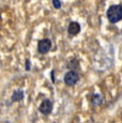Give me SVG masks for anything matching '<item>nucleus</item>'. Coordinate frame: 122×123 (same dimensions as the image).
I'll return each instance as SVG.
<instances>
[{"label": "nucleus", "mask_w": 122, "mask_h": 123, "mask_svg": "<svg viewBox=\"0 0 122 123\" xmlns=\"http://www.w3.org/2000/svg\"><path fill=\"white\" fill-rule=\"evenodd\" d=\"M107 19L111 24H117L122 20V6L121 4H112L106 12Z\"/></svg>", "instance_id": "nucleus-1"}, {"label": "nucleus", "mask_w": 122, "mask_h": 123, "mask_svg": "<svg viewBox=\"0 0 122 123\" xmlns=\"http://www.w3.org/2000/svg\"><path fill=\"white\" fill-rule=\"evenodd\" d=\"M79 80V74L74 70H70L69 72H67L64 74V77H63V81L67 86H74L78 82Z\"/></svg>", "instance_id": "nucleus-2"}, {"label": "nucleus", "mask_w": 122, "mask_h": 123, "mask_svg": "<svg viewBox=\"0 0 122 123\" xmlns=\"http://www.w3.org/2000/svg\"><path fill=\"white\" fill-rule=\"evenodd\" d=\"M53 108H54V104L53 102L48 98H45V100L42 101V103L40 104L39 106V110L42 115L44 116H49L51 112H53Z\"/></svg>", "instance_id": "nucleus-3"}, {"label": "nucleus", "mask_w": 122, "mask_h": 123, "mask_svg": "<svg viewBox=\"0 0 122 123\" xmlns=\"http://www.w3.org/2000/svg\"><path fill=\"white\" fill-rule=\"evenodd\" d=\"M51 49V41L49 39H42L37 42V51L42 55L49 53Z\"/></svg>", "instance_id": "nucleus-4"}, {"label": "nucleus", "mask_w": 122, "mask_h": 123, "mask_svg": "<svg viewBox=\"0 0 122 123\" xmlns=\"http://www.w3.org/2000/svg\"><path fill=\"white\" fill-rule=\"evenodd\" d=\"M81 27H80V24L77 23V22H71L69 24V27H67V33L72 37H75L80 32Z\"/></svg>", "instance_id": "nucleus-5"}, {"label": "nucleus", "mask_w": 122, "mask_h": 123, "mask_svg": "<svg viewBox=\"0 0 122 123\" xmlns=\"http://www.w3.org/2000/svg\"><path fill=\"white\" fill-rule=\"evenodd\" d=\"M25 98V93L23 90L18 89V90H15V91L12 93V96H11V101L12 102H20L23 101Z\"/></svg>", "instance_id": "nucleus-6"}, {"label": "nucleus", "mask_w": 122, "mask_h": 123, "mask_svg": "<svg viewBox=\"0 0 122 123\" xmlns=\"http://www.w3.org/2000/svg\"><path fill=\"white\" fill-rule=\"evenodd\" d=\"M103 102H104V98H103V96L101 95V94H93V95L91 96V104H92L93 106L102 105Z\"/></svg>", "instance_id": "nucleus-7"}, {"label": "nucleus", "mask_w": 122, "mask_h": 123, "mask_svg": "<svg viewBox=\"0 0 122 123\" xmlns=\"http://www.w3.org/2000/svg\"><path fill=\"white\" fill-rule=\"evenodd\" d=\"M79 67V62L77 59H71V60L69 61V63H67V68H70V70H76V68H78Z\"/></svg>", "instance_id": "nucleus-8"}, {"label": "nucleus", "mask_w": 122, "mask_h": 123, "mask_svg": "<svg viewBox=\"0 0 122 123\" xmlns=\"http://www.w3.org/2000/svg\"><path fill=\"white\" fill-rule=\"evenodd\" d=\"M25 70H26V71H30V70H31V62H30L29 59H26V62H25Z\"/></svg>", "instance_id": "nucleus-9"}, {"label": "nucleus", "mask_w": 122, "mask_h": 123, "mask_svg": "<svg viewBox=\"0 0 122 123\" xmlns=\"http://www.w3.org/2000/svg\"><path fill=\"white\" fill-rule=\"evenodd\" d=\"M53 6H55V9H60L62 4H61L60 0H53Z\"/></svg>", "instance_id": "nucleus-10"}, {"label": "nucleus", "mask_w": 122, "mask_h": 123, "mask_svg": "<svg viewBox=\"0 0 122 123\" xmlns=\"http://www.w3.org/2000/svg\"><path fill=\"white\" fill-rule=\"evenodd\" d=\"M54 73H55V71H51V73H50V78H51V80H53V82H55L56 80H55V75H54Z\"/></svg>", "instance_id": "nucleus-11"}]
</instances>
